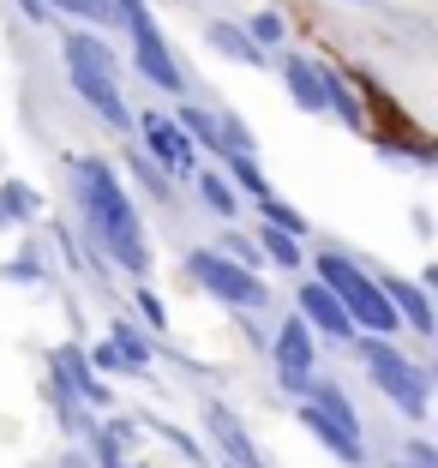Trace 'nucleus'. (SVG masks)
<instances>
[{"label":"nucleus","instance_id":"nucleus-13","mask_svg":"<svg viewBox=\"0 0 438 468\" xmlns=\"http://www.w3.org/2000/svg\"><path fill=\"white\" fill-rule=\"evenodd\" d=\"M205 42L217 48L222 60H240V67H264V48L247 37V25H234V18H210V25H205Z\"/></svg>","mask_w":438,"mask_h":468},{"label":"nucleus","instance_id":"nucleus-7","mask_svg":"<svg viewBox=\"0 0 438 468\" xmlns=\"http://www.w3.org/2000/svg\"><path fill=\"white\" fill-rule=\"evenodd\" d=\"M133 126L144 133V163H151L163 180H192L198 175V151H192V138L180 133L168 114H138Z\"/></svg>","mask_w":438,"mask_h":468},{"label":"nucleus","instance_id":"nucleus-30","mask_svg":"<svg viewBox=\"0 0 438 468\" xmlns=\"http://www.w3.org/2000/svg\"><path fill=\"white\" fill-rule=\"evenodd\" d=\"M360 6H367V0H360Z\"/></svg>","mask_w":438,"mask_h":468},{"label":"nucleus","instance_id":"nucleus-24","mask_svg":"<svg viewBox=\"0 0 438 468\" xmlns=\"http://www.w3.org/2000/svg\"><path fill=\"white\" fill-rule=\"evenodd\" d=\"M247 37L259 42V48H264V42H283V18H276V13H252V30H247Z\"/></svg>","mask_w":438,"mask_h":468},{"label":"nucleus","instance_id":"nucleus-14","mask_svg":"<svg viewBox=\"0 0 438 468\" xmlns=\"http://www.w3.org/2000/svg\"><path fill=\"white\" fill-rule=\"evenodd\" d=\"M306 409H318L348 444H360V414H355V402L343 397V385H318V378H313V390H306Z\"/></svg>","mask_w":438,"mask_h":468},{"label":"nucleus","instance_id":"nucleus-19","mask_svg":"<svg viewBox=\"0 0 438 468\" xmlns=\"http://www.w3.org/2000/svg\"><path fill=\"white\" fill-rule=\"evenodd\" d=\"M252 247L264 252V264H283V271H294V264L306 259V252H301V240H294V234H283V229H264L259 240H252Z\"/></svg>","mask_w":438,"mask_h":468},{"label":"nucleus","instance_id":"nucleus-18","mask_svg":"<svg viewBox=\"0 0 438 468\" xmlns=\"http://www.w3.org/2000/svg\"><path fill=\"white\" fill-rule=\"evenodd\" d=\"M37 6H42V13H48V18H79V25H102V30H109L114 25V6H109V0H37Z\"/></svg>","mask_w":438,"mask_h":468},{"label":"nucleus","instance_id":"nucleus-15","mask_svg":"<svg viewBox=\"0 0 438 468\" xmlns=\"http://www.w3.org/2000/svg\"><path fill=\"white\" fill-rule=\"evenodd\" d=\"M283 84H288V97L301 102L306 114H325V79H318V60L288 55L283 60Z\"/></svg>","mask_w":438,"mask_h":468},{"label":"nucleus","instance_id":"nucleus-29","mask_svg":"<svg viewBox=\"0 0 438 468\" xmlns=\"http://www.w3.org/2000/svg\"><path fill=\"white\" fill-rule=\"evenodd\" d=\"M60 468H84V463H79V456H67V463H60Z\"/></svg>","mask_w":438,"mask_h":468},{"label":"nucleus","instance_id":"nucleus-23","mask_svg":"<svg viewBox=\"0 0 438 468\" xmlns=\"http://www.w3.org/2000/svg\"><path fill=\"white\" fill-rule=\"evenodd\" d=\"M384 468H438V451H433L426 439H402V451L390 456Z\"/></svg>","mask_w":438,"mask_h":468},{"label":"nucleus","instance_id":"nucleus-21","mask_svg":"<svg viewBox=\"0 0 438 468\" xmlns=\"http://www.w3.org/2000/svg\"><path fill=\"white\" fill-rule=\"evenodd\" d=\"M259 210H264V229H283V234H294V240H306V217L294 205H283V198H259Z\"/></svg>","mask_w":438,"mask_h":468},{"label":"nucleus","instance_id":"nucleus-17","mask_svg":"<svg viewBox=\"0 0 438 468\" xmlns=\"http://www.w3.org/2000/svg\"><path fill=\"white\" fill-rule=\"evenodd\" d=\"M37 217H42L37 186H25V180H0V222H37Z\"/></svg>","mask_w":438,"mask_h":468},{"label":"nucleus","instance_id":"nucleus-3","mask_svg":"<svg viewBox=\"0 0 438 468\" xmlns=\"http://www.w3.org/2000/svg\"><path fill=\"white\" fill-rule=\"evenodd\" d=\"M360 360H367V372H372V385L384 390V397L397 402L409 420H426V397H433V385H426V372L414 367L402 348H390L384 336H360Z\"/></svg>","mask_w":438,"mask_h":468},{"label":"nucleus","instance_id":"nucleus-12","mask_svg":"<svg viewBox=\"0 0 438 468\" xmlns=\"http://www.w3.org/2000/svg\"><path fill=\"white\" fill-rule=\"evenodd\" d=\"M55 372L67 378V390H72V397H79V402H91V409H109V402H114V397H109V385L96 378V372H91V360H84L72 343H60V348H55Z\"/></svg>","mask_w":438,"mask_h":468},{"label":"nucleus","instance_id":"nucleus-4","mask_svg":"<svg viewBox=\"0 0 438 468\" xmlns=\"http://www.w3.org/2000/svg\"><path fill=\"white\" fill-rule=\"evenodd\" d=\"M109 6H114V25L133 30V60H138V72H144V84H156V90L180 97V90H187V72L175 67V55H168L156 18L144 13V0H109Z\"/></svg>","mask_w":438,"mask_h":468},{"label":"nucleus","instance_id":"nucleus-22","mask_svg":"<svg viewBox=\"0 0 438 468\" xmlns=\"http://www.w3.org/2000/svg\"><path fill=\"white\" fill-rule=\"evenodd\" d=\"M222 163H229L234 186H247V193H252V205H259V198H271V186H264V175H259V163H252V156H222Z\"/></svg>","mask_w":438,"mask_h":468},{"label":"nucleus","instance_id":"nucleus-16","mask_svg":"<svg viewBox=\"0 0 438 468\" xmlns=\"http://www.w3.org/2000/svg\"><path fill=\"white\" fill-rule=\"evenodd\" d=\"M192 180H198V198H205V210H210V217H222V222H234V217H240V198H234V186L217 175V168H198Z\"/></svg>","mask_w":438,"mask_h":468},{"label":"nucleus","instance_id":"nucleus-11","mask_svg":"<svg viewBox=\"0 0 438 468\" xmlns=\"http://www.w3.org/2000/svg\"><path fill=\"white\" fill-rule=\"evenodd\" d=\"M205 420H210V432H217V444L229 451V468H264L259 444L247 439V427L234 420V409H229V402H205Z\"/></svg>","mask_w":438,"mask_h":468},{"label":"nucleus","instance_id":"nucleus-25","mask_svg":"<svg viewBox=\"0 0 438 468\" xmlns=\"http://www.w3.org/2000/svg\"><path fill=\"white\" fill-rule=\"evenodd\" d=\"M133 301H138V318H144V324H151V331H163V324H168V313H163V301H156V294H151V289H138V294H133Z\"/></svg>","mask_w":438,"mask_h":468},{"label":"nucleus","instance_id":"nucleus-5","mask_svg":"<svg viewBox=\"0 0 438 468\" xmlns=\"http://www.w3.org/2000/svg\"><path fill=\"white\" fill-rule=\"evenodd\" d=\"M187 276L198 282V289H210L222 306H264L271 301V289H264V276H252V271H240V264H229L217 247H192L187 252Z\"/></svg>","mask_w":438,"mask_h":468},{"label":"nucleus","instance_id":"nucleus-20","mask_svg":"<svg viewBox=\"0 0 438 468\" xmlns=\"http://www.w3.org/2000/svg\"><path fill=\"white\" fill-rule=\"evenodd\" d=\"M114 348H121L126 372H144V367H151V336L138 331V324H114Z\"/></svg>","mask_w":438,"mask_h":468},{"label":"nucleus","instance_id":"nucleus-1","mask_svg":"<svg viewBox=\"0 0 438 468\" xmlns=\"http://www.w3.org/2000/svg\"><path fill=\"white\" fill-rule=\"evenodd\" d=\"M72 186H79L84 222H91V247L102 252V264L126 276L151 271V247H144V222H138L133 198H126L121 175L102 156H72Z\"/></svg>","mask_w":438,"mask_h":468},{"label":"nucleus","instance_id":"nucleus-6","mask_svg":"<svg viewBox=\"0 0 438 468\" xmlns=\"http://www.w3.org/2000/svg\"><path fill=\"white\" fill-rule=\"evenodd\" d=\"M67 79H72V90H79L84 109L102 114V126L133 133V109H126V97H121V72H102V67H91L84 55H72V48H67Z\"/></svg>","mask_w":438,"mask_h":468},{"label":"nucleus","instance_id":"nucleus-27","mask_svg":"<svg viewBox=\"0 0 438 468\" xmlns=\"http://www.w3.org/2000/svg\"><path fill=\"white\" fill-rule=\"evenodd\" d=\"M96 367H102V372H126V360H121L114 343H102V348H96Z\"/></svg>","mask_w":438,"mask_h":468},{"label":"nucleus","instance_id":"nucleus-2","mask_svg":"<svg viewBox=\"0 0 438 468\" xmlns=\"http://www.w3.org/2000/svg\"><path fill=\"white\" fill-rule=\"evenodd\" d=\"M318 289H330V301L348 313V324L367 336H390L397 331V313H390V301L379 294V282H372L367 271H360L348 252H318Z\"/></svg>","mask_w":438,"mask_h":468},{"label":"nucleus","instance_id":"nucleus-8","mask_svg":"<svg viewBox=\"0 0 438 468\" xmlns=\"http://www.w3.org/2000/svg\"><path fill=\"white\" fill-rule=\"evenodd\" d=\"M271 360H276V378H283L288 397H306V390H313V367H318V336L306 331L301 318H283Z\"/></svg>","mask_w":438,"mask_h":468},{"label":"nucleus","instance_id":"nucleus-28","mask_svg":"<svg viewBox=\"0 0 438 468\" xmlns=\"http://www.w3.org/2000/svg\"><path fill=\"white\" fill-rule=\"evenodd\" d=\"M13 6H18V13H25V18H30V25H48V13H42L37 0H13Z\"/></svg>","mask_w":438,"mask_h":468},{"label":"nucleus","instance_id":"nucleus-9","mask_svg":"<svg viewBox=\"0 0 438 468\" xmlns=\"http://www.w3.org/2000/svg\"><path fill=\"white\" fill-rule=\"evenodd\" d=\"M294 318H301L313 336H330V343H355V324H348V313L337 301H330V289H318V282H301V294H294Z\"/></svg>","mask_w":438,"mask_h":468},{"label":"nucleus","instance_id":"nucleus-10","mask_svg":"<svg viewBox=\"0 0 438 468\" xmlns=\"http://www.w3.org/2000/svg\"><path fill=\"white\" fill-rule=\"evenodd\" d=\"M379 294L390 301V313H397V324H409L414 336H433V301H426V289L421 282H409V276H384L379 282Z\"/></svg>","mask_w":438,"mask_h":468},{"label":"nucleus","instance_id":"nucleus-26","mask_svg":"<svg viewBox=\"0 0 438 468\" xmlns=\"http://www.w3.org/2000/svg\"><path fill=\"white\" fill-rule=\"evenodd\" d=\"M133 175H138V180H144V186H151V193H156V198H168V180H163V175H156V168H151V163H144V156H133Z\"/></svg>","mask_w":438,"mask_h":468}]
</instances>
